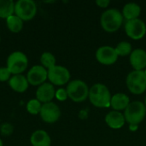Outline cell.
<instances>
[{
	"instance_id": "cell-22",
	"label": "cell",
	"mask_w": 146,
	"mask_h": 146,
	"mask_svg": "<svg viewBox=\"0 0 146 146\" xmlns=\"http://www.w3.org/2000/svg\"><path fill=\"white\" fill-rule=\"evenodd\" d=\"M40 62L44 68H50L56 65V57L50 52H44L40 56Z\"/></svg>"
},
{
	"instance_id": "cell-8",
	"label": "cell",
	"mask_w": 146,
	"mask_h": 146,
	"mask_svg": "<svg viewBox=\"0 0 146 146\" xmlns=\"http://www.w3.org/2000/svg\"><path fill=\"white\" fill-rule=\"evenodd\" d=\"M48 72V80L52 85L62 86L67 84L70 80V73L63 66L55 65L54 67L49 68Z\"/></svg>"
},
{
	"instance_id": "cell-9",
	"label": "cell",
	"mask_w": 146,
	"mask_h": 146,
	"mask_svg": "<svg viewBox=\"0 0 146 146\" xmlns=\"http://www.w3.org/2000/svg\"><path fill=\"white\" fill-rule=\"evenodd\" d=\"M125 31L129 38L132 39H140L146 33L145 23L140 19L127 21L125 24Z\"/></svg>"
},
{
	"instance_id": "cell-27",
	"label": "cell",
	"mask_w": 146,
	"mask_h": 146,
	"mask_svg": "<svg viewBox=\"0 0 146 146\" xmlns=\"http://www.w3.org/2000/svg\"><path fill=\"white\" fill-rule=\"evenodd\" d=\"M55 97L56 98L57 100L59 101H64L66 100L68 97V93H67V91L66 89H63V88H60L58 89L57 91H56V95Z\"/></svg>"
},
{
	"instance_id": "cell-16",
	"label": "cell",
	"mask_w": 146,
	"mask_h": 146,
	"mask_svg": "<svg viewBox=\"0 0 146 146\" xmlns=\"http://www.w3.org/2000/svg\"><path fill=\"white\" fill-rule=\"evenodd\" d=\"M125 117L124 115L119 112V111H110L106 116H105V122L107 125L113 128V129H120L125 124Z\"/></svg>"
},
{
	"instance_id": "cell-2",
	"label": "cell",
	"mask_w": 146,
	"mask_h": 146,
	"mask_svg": "<svg viewBox=\"0 0 146 146\" xmlns=\"http://www.w3.org/2000/svg\"><path fill=\"white\" fill-rule=\"evenodd\" d=\"M100 21L104 30L108 33H114L122 25L123 15L118 9H110L102 14Z\"/></svg>"
},
{
	"instance_id": "cell-29",
	"label": "cell",
	"mask_w": 146,
	"mask_h": 146,
	"mask_svg": "<svg viewBox=\"0 0 146 146\" xmlns=\"http://www.w3.org/2000/svg\"><path fill=\"white\" fill-rule=\"evenodd\" d=\"M0 146H3V141H2L1 139H0Z\"/></svg>"
},
{
	"instance_id": "cell-21",
	"label": "cell",
	"mask_w": 146,
	"mask_h": 146,
	"mask_svg": "<svg viewBox=\"0 0 146 146\" xmlns=\"http://www.w3.org/2000/svg\"><path fill=\"white\" fill-rule=\"evenodd\" d=\"M6 25L12 33H19L23 27V21L15 15H13L6 19Z\"/></svg>"
},
{
	"instance_id": "cell-1",
	"label": "cell",
	"mask_w": 146,
	"mask_h": 146,
	"mask_svg": "<svg viewBox=\"0 0 146 146\" xmlns=\"http://www.w3.org/2000/svg\"><path fill=\"white\" fill-rule=\"evenodd\" d=\"M88 98L94 106L98 108H108L110 106L112 97L106 86L103 84H95L89 90Z\"/></svg>"
},
{
	"instance_id": "cell-18",
	"label": "cell",
	"mask_w": 146,
	"mask_h": 146,
	"mask_svg": "<svg viewBox=\"0 0 146 146\" xmlns=\"http://www.w3.org/2000/svg\"><path fill=\"white\" fill-rule=\"evenodd\" d=\"M130 104L129 98L124 93H116L111 98L110 106L115 110H124Z\"/></svg>"
},
{
	"instance_id": "cell-3",
	"label": "cell",
	"mask_w": 146,
	"mask_h": 146,
	"mask_svg": "<svg viewBox=\"0 0 146 146\" xmlns=\"http://www.w3.org/2000/svg\"><path fill=\"white\" fill-rule=\"evenodd\" d=\"M146 115V107L144 103L135 101L130 103L125 110L124 117L129 125L138 126L145 119Z\"/></svg>"
},
{
	"instance_id": "cell-11",
	"label": "cell",
	"mask_w": 146,
	"mask_h": 146,
	"mask_svg": "<svg viewBox=\"0 0 146 146\" xmlns=\"http://www.w3.org/2000/svg\"><path fill=\"white\" fill-rule=\"evenodd\" d=\"M27 81L32 86H41L48 79L47 69L43 66L35 65L32 67L27 74Z\"/></svg>"
},
{
	"instance_id": "cell-10",
	"label": "cell",
	"mask_w": 146,
	"mask_h": 146,
	"mask_svg": "<svg viewBox=\"0 0 146 146\" xmlns=\"http://www.w3.org/2000/svg\"><path fill=\"white\" fill-rule=\"evenodd\" d=\"M40 117L46 123H55L61 116V110L59 107L52 102L42 104L40 110Z\"/></svg>"
},
{
	"instance_id": "cell-19",
	"label": "cell",
	"mask_w": 146,
	"mask_h": 146,
	"mask_svg": "<svg viewBox=\"0 0 146 146\" xmlns=\"http://www.w3.org/2000/svg\"><path fill=\"white\" fill-rule=\"evenodd\" d=\"M141 12V8L135 3H127L122 9V15L127 21L138 19Z\"/></svg>"
},
{
	"instance_id": "cell-30",
	"label": "cell",
	"mask_w": 146,
	"mask_h": 146,
	"mask_svg": "<svg viewBox=\"0 0 146 146\" xmlns=\"http://www.w3.org/2000/svg\"><path fill=\"white\" fill-rule=\"evenodd\" d=\"M145 107H146V98H145Z\"/></svg>"
},
{
	"instance_id": "cell-7",
	"label": "cell",
	"mask_w": 146,
	"mask_h": 146,
	"mask_svg": "<svg viewBox=\"0 0 146 146\" xmlns=\"http://www.w3.org/2000/svg\"><path fill=\"white\" fill-rule=\"evenodd\" d=\"M15 14L23 21H31L37 14V5L33 0H18L15 3Z\"/></svg>"
},
{
	"instance_id": "cell-32",
	"label": "cell",
	"mask_w": 146,
	"mask_h": 146,
	"mask_svg": "<svg viewBox=\"0 0 146 146\" xmlns=\"http://www.w3.org/2000/svg\"><path fill=\"white\" fill-rule=\"evenodd\" d=\"M0 41H1V38H0Z\"/></svg>"
},
{
	"instance_id": "cell-26",
	"label": "cell",
	"mask_w": 146,
	"mask_h": 146,
	"mask_svg": "<svg viewBox=\"0 0 146 146\" xmlns=\"http://www.w3.org/2000/svg\"><path fill=\"white\" fill-rule=\"evenodd\" d=\"M11 73L7 68V67H1L0 68V82H5L7 80H9L11 78Z\"/></svg>"
},
{
	"instance_id": "cell-5",
	"label": "cell",
	"mask_w": 146,
	"mask_h": 146,
	"mask_svg": "<svg viewBox=\"0 0 146 146\" xmlns=\"http://www.w3.org/2000/svg\"><path fill=\"white\" fill-rule=\"evenodd\" d=\"M127 86L133 94H142L146 90V74L143 70H134L127 77Z\"/></svg>"
},
{
	"instance_id": "cell-24",
	"label": "cell",
	"mask_w": 146,
	"mask_h": 146,
	"mask_svg": "<svg viewBox=\"0 0 146 146\" xmlns=\"http://www.w3.org/2000/svg\"><path fill=\"white\" fill-rule=\"evenodd\" d=\"M41 107H42V104L37 98L36 99H31L27 104V110L31 115L39 114Z\"/></svg>"
},
{
	"instance_id": "cell-4",
	"label": "cell",
	"mask_w": 146,
	"mask_h": 146,
	"mask_svg": "<svg viewBox=\"0 0 146 146\" xmlns=\"http://www.w3.org/2000/svg\"><path fill=\"white\" fill-rule=\"evenodd\" d=\"M89 90L87 85L80 80L70 81L66 88L68 97L75 103L85 101L89 96Z\"/></svg>"
},
{
	"instance_id": "cell-15",
	"label": "cell",
	"mask_w": 146,
	"mask_h": 146,
	"mask_svg": "<svg viewBox=\"0 0 146 146\" xmlns=\"http://www.w3.org/2000/svg\"><path fill=\"white\" fill-rule=\"evenodd\" d=\"M9 85L13 91L21 93L27 90L29 83L27 81V77H25L24 75L15 74V75H13L9 79Z\"/></svg>"
},
{
	"instance_id": "cell-6",
	"label": "cell",
	"mask_w": 146,
	"mask_h": 146,
	"mask_svg": "<svg viewBox=\"0 0 146 146\" xmlns=\"http://www.w3.org/2000/svg\"><path fill=\"white\" fill-rule=\"evenodd\" d=\"M28 66V59L21 51L12 52L7 59V68L13 74H21Z\"/></svg>"
},
{
	"instance_id": "cell-13",
	"label": "cell",
	"mask_w": 146,
	"mask_h": 146,
	"mask_svg": "<svg viewBox=\"0 0 146 146\" xmlns=\"http://www.w3.org/2000/svg\"><path fill=\"white\" fill-rule=\"evenodd\" d=\"M56 90L51 83H44L36 91V98L40 103H50L55 98Z\"/></svg>"
},
{
	"instance_id": "cell-14",
	"label": "cell",
	"mask_w": 146,
	"mask_h": 146,
	"mask_svg": "<svg viewBox=\"0 0 146 146\" xmlns=\"http://www.w3.org/2000/svg\"><path fill=\"white\" fill-rule=\"evenodd\" d=\"M130 63L135 70L146 68V52L142 49H136L130 54Z\"/></svg>"
},
{
	"instance_id": "cell-20",
	"label": "cell",
	"mask_w": 146,
	"mask_h": 146,
	"mask_svg": "<svg viewBox=\"0 0 146 146\" xmlns=\"http://www.w3.org/2000/svg\"><path fill=\"white\" fill-rule=\"evenodd\" d=\"M15 13V3L12 0H0V18L7 19Z\"/></svg>"
},
{
	"instance_id": "cell-25",
	"label": "cell",
	"mask_w": 146,
	"mask_h": 146,
	"mask_svg": "<svg viewBox=\"0 0 146 146\" xmlns=\"http://www.w3.org/2000/svg\"><path fill=\"white\" fill-rule=\"evenodd\" d=\"M14 132V127L10 124V123H3L1 125L0 127V133L2 135L5 136V137H9Z\"/></svg>"
},
{
	"instance_id": "cell-17",
	"label": "cell",
	"mask_w": 146,
	"mask_h": 146,
	"mask_svg": "<svg viewBox=\"0 0 146 146\" xmlns=\"http://www.w3.org/2000/svg\"><path fill=\"white\" fill-rule=\"evenodd\" d=\"M30 142L33 146H50L51 139L50 135L44 130H36L30 138Z\"/></svg>"
},
{
	"instance_id": "cell-23",
	"label": "cell",
	"mask_w": 146,
	"mask_h": 146,
	"mask_svg": "<svg viewBox=\"0 0 146 146\" xmlns=\"http://www.w3.org/2000/svg\"><path fill=\"white\" fill-rule=\"evenodd\" d=\"M115 51H116V54L121 56H127V55H130L132 53V45L130 43L128 42H126V41H123V42H121L117 44V46L115 48Z\"/></svg>"
},
{
	"instance_id": "cell-28",
	"label": "cell",
	"mask_w": 146,
	"mask_h": 146,
	"mask_svg": "<svg viewBox=\"0 0 146 146\" xmlns=\"http://www.w3.org/2000/svg\"><path fill=\"white\" fill-rule=\"evenodd\" d=\"M110 3V2L109 0H97L96 1L97 5H98L100 8H106V7H108Z\"/></svg>"
},
{
	"instance_id": "cell-12",
	"label": "cell",
	"mask_w": 146,
	"mask_h": 146,
	"mask_svg": "<svg viewBox=\"0 0 146 146\" xmlns=\"http://www.w3.org/2000/svg\"><path fill=\"white\" fill-rule=\"evenodd\" d=\"M96 58L101 64L112 65L117 61L118 55L116 54L115 48L105 45L98 49L96 52Z\"/></svg>"
},
{
	"instance_id": "cell-31",
	"label": "cell",
	"mask_w": 146,
	"mask_h": 146,
	"mask_svg": "<svg viewBox=\"0 0 146 146\" xmlns=\"http://www.w3.org/2000/svg\"><path fill=\"white\" fill-rule=\"evenodd\" d=\"M145 74H146V68H145Z\"/></svg>"
}]
</instances>
